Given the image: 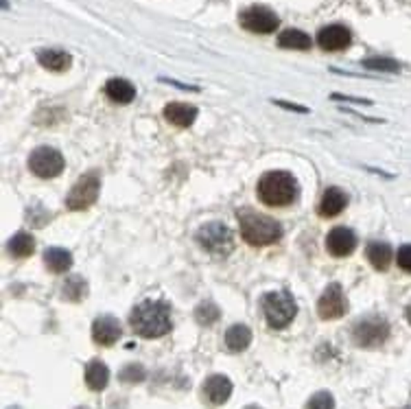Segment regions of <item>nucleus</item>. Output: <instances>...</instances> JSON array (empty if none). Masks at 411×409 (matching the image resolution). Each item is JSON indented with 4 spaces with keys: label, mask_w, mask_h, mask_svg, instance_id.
<instances>
[{
    "label": "nucleus",
    "mask_w": 411,
    "mask_h": 409,
    "mask_svg": "<svg viewBox=\"0 0 411 409\" xmlns=\"http://www.w3.org/2000/svg\"><path fill=\"white\" fill-rule=\"evenodd\" d=\"M129 324L133 333H138L145 339H155L167 335L173 329L171 309L162 300H145L136 307L129 315Z\"/></svg>",
    "instance_id": "f257e3e1"
},
{
    "label": "nucleus",
    "mask_w": 411,
    "mask_h": 409,
    "mask_svg": "<svg viewBox=\"0 0 411 409\" xmlns=\"http://www.w3.org/2000/svg\"><path fill=\"white\" fill-rule=\"evenodd\" d=\"M239 228L243 239L254 248H267V245H273L283 236V228L276 219L258 214L254 210L239 212Z\"/></svg>",
    "instance_id": "f03ea898"
},
{
    "label": "nucleus",
    "mask_w": 411,
    "mask_h": 409,
    "mask_svg": "<svg viewBox=\"0 0 411 409\" xmlns=\"http://www.w3.org/2000/svg\"><path fill=\"white\" fill-rule=\"evenodd\" d=\"M256 193L265 206H289L297 197V182L287 171H269L258 180Z\"/></svg>",
    "instance_id": "7ed1b4c3"
},
{
    "label": "nucleus",
    "mask_w": 411,
    "mask_h": 409,
    "mask_svg": "<svg viewBox=\"0 0 411 409\" xmlns=\"http://www.w3.org/2000/svg\"><path fill=\"white\" fill-rule=\"evenodd\" d=\"M263 313H265V320L271 329H285L289 326L297 313V307H295V300L289 291H271V293H265L263 300Z\"/></svg>",
    "instance_id": "20e7f679"
},
{
    "label": "nucleus",
    "mask_w": 411,
    "mask_h": 409,
    "mask_svg": "<svg viewBox=\"0 0 411 409\" xmlns=\"http://www.w3.org/2000/svg\"><path fill=\"white\" fill-rule=\"evenodd\" d=\"M195 239L212 256H228L234 250V232L221 222H210V224L202 226L197 230Z\"/></svg>",
    "instance_id": "39448f33"
},
{
    "label": "nucleus",
    "mask_w": 411,
    "mask_h": 409,
    "mask_svg": "<svg viewBox=\"0 0 411 409\" xmlns=\"http://www.w3.org/2000/svg\"><path fill=\"white\" fill-rule=\"evenodd\" d=\"M388 337H390V324H388V320H383L378 315H370V317L359 320L352 329V339L361 348L383 346L388 342Z\"/></svg>",
    "instance_id": "423d86ee"
},
{
    "label": "nucleus",
    "mask_w": 411,
    "mask_h": 409,
    "mask_svg": "<svg viewBox=\"0 0 411 409\" xmlns=\"http://www.w3.org/2000/svg\"><path fill=\"white\" fill-rule=\"evenodd\" d=\"M99 190H101V180H99L97 173L81 175L75 182V186L70 188L68 197H66V208L68 210H86V208H90L99 197Z\"/></svg>",
    "instance_id": "0eeeda50"
},
{
    "label": "nucleus",
    "mask_w": 411,
    "mask_h": 409,
    "mask_svg": "<svg viewBox=\"0 0 411 409\" xmlns=\"http://www.w3.org/2000/svg\"><path fill=\"white\" fill-rule=\"evenodd\" d=\"M29 169L42 180L57 178L64 171V156L53 147H38L29 156Z\"/></svg>",
    "instance_id": "6e6552de"
},
{
    "label": "nucleus",
    "mask_w": 411,
    "mask_h": 409,
    "mask_svg": "<svg viewBox=\"0 0 411 409\" xmlns=\"http://www.w3.org/2000/svg\"><path fill=\"white\" fill-rule=\"evenodd\" d=\"M239 22L243 29H248L252 33H273L278 29V16L273 13L269 7H261V5H254V7H248V9H243L241 16H239Z\"/></svg>",
    "instance_id": "1a4fd4ad"
},
{
    "label": "nucleus",
    "mask_w": 411,
    "mask_h": 409,
    "mask_svg": "<svg viewBox=\"0 0 411 409\" xmlns=\"http://www.w3.org/2000/svg\"><path fill=\"white\" fill-rule=\"evenodd\" d=\"M348 302H346V295L339 283L328 285L326 291L322 293L319 302H317V313L322 320H339L346 315Z\"/></svg>",
    "instance_id": "9d476101"
},
{
    "label": "nucleus",
    "mask_w": 411,
    "mask_h": 409,
    "mask_svg": "<svg viewBox=\"0 0 411 409\" xmlns=\"http://www.w3.org/2000/svg\"><path fill=\"white\" fill-rule=\"evenodd\" d=\"M357 248V234L348 228H333L326 236V250L337 258H344Z\"/></svg>",
    "instance_id": "9b49d317"
},
{
    "label": "nucleus",
    "mask_w": 411,
    "mask_h": 409,
    "mask_svg": "<svg viewBox=\"0 0 411 409\" xmlns=\"http://www.w3.org/2000/svg\"><path fill=\"white\" fill-rule=\"evenodd\" d=\"M121 322L112 315H103V317H97L94 324H92V339L94 344L99 346H112L121 339Z\"/></svg>",
    "instance_id": "f8f14e48"
},
{
    "label": "nucleus",
    "mask_w": 411,
    "mask_h": 409,
    "mask_svg": "<svg viewBox=\"0 0 411 409\" xmlns=\"http://www.w3.org/2000/svg\"><path fill=\"white\" fill-rule=\"evenodd\" d=\"M202 394L208 405H224L230 394H232V381L224 374H212L206 378V383L202 388Z\"/></svg>",
    "instance_id": "ddd939ff"
},
{
    "label": "nucleus",
    "mask_w": 411,
    "mask_h": 409,
    "mask_svg": "<svg viewBox=\"0 0 411 409\" xmlns=\"http://www.w3.org/2000/svg\"><path fill=\"white\" fill-rule=\"evenodd\" d=\"M350 42H352V36L341 24L324 26V29L317 33V44L324 50H344L350 46Z\"/></svg>",
    "instance_id": "4468645a"
},
{
    "label": "nucleus",
    "mask_w": 411,
    "mask_h": 409,
    "mask_svg": "<svg viewBox=\"0 0 411 409\" xmlns=\"http://www.w3.org/2000/svg\"><path fill=\"white\" fill-rule=\"evenodd\" d=\"M348 206V197L341 188L337 186H331L324 190V195L319 200V206H317V212L319 217H326V219H331V217H337L344 212V208Z\"/></svg>",
    "instance_id": "2eb2a0df"
},
{
    "label": "nucleus",
    "mask_w": 411,
    "mask_h": 409,
    "mask_svg": "<svg viewBox=\"0 0 411 409\" xmlns=\"http://www.w3.org/2000/svg\"><path fill=\"white\" fill-rule=\"evenodd\" d=\"M164 119L175 127H190L197 119V107L188 103H169L164 107Z\"/></svg>",
    "instance_id": "dca6fc26"
},
{
    "label": "nucleus",
    "mask_w": 411,
    "mask_h": 409,
    "mask_svg": "<svg viewBox=\"0 0 411 409\" xmlns=\"http://www.w3.org/2000/svg\"><path fill=\"white\" fill-rule=\"evenodd\" d=\"M105 94L109 101H114V103H121V105H127L133 101L136 97V88L129 84L127 79H121V77H114V79H109L107 84H105Z\"/></svg>",
    "instance_id": "f3484780"
},
{
    "label": "nucleus",
    "mask_w": 411,
    "mask_h": 409,
    "mask_svg": "<svg viewBox=\"0 0 411 409\" xmlns=\"http://www.w3.org/2000/svg\"><path fill=\"white\" fill-rule=\"evenodd\" d=\"M38 62L50 70V72H64L70 68V55L66 50H60V48H46V50H40L38 53Z\"/></svg>",
    "instance_id": "a211bd4d"
},
{
    "label": "nucleus",
    "mask_w": 411,
    "mask_h": 409,
    "mask_svg": "<svg viewBox=\"0 0 411 409\" xmlns=\"http://www.w3.org/2000/svg\"><path fill=\"white\" fill-rule=\"evenodd\" d=\"M44 265L53 271V274H66L72 267V254L64 248H48L44 252Z\"/></svg>",
    "instance_id": "6ab92c4d"
},
{
    "label": "nucleus",
    "mask_w": 411,
    "mask_h": 409,
    "mask_svg": "<svg viewBox=\"0 0 411 409\" xmlns=\"http://www.w3.org/2000/svg\"><path fill=\"white\" fill-rule=\"evenodd\" d=\"M366 256L372 263V267L378 271H385L392 265V248L383 241H372L366 250Z\"/></svg>",
    "instance_id": "aec40b11"
},
{
    "label": "nucleus",
    "mask_w": 411,
    "mask_h": 409,
    "mask_svg": "<svg viewBox=\"0 0 411 409\" xmlns=\"http://www.w3.org/2000/svg\"><path fill=\"white\" fill-rule=\"evenodd\" d=\"M86 383L92 392H101L107 388L109 383V370L103 361L99 359H92L88 366H86Z\"/></svg>",
    "instance_id": "412c9836"
},
{
    "label": "nucleus",
    "mask_w": 411,
    "mask_h": 409,
    "mask_svg": "<svg viewBox=\"0 0 411 409\" xmlns=\"http://www.w3.org/2000/svg\"><path fill=\"white\" fill-rule=\"evenodd\" d=\"M252 344V331L245 324H234L226 333V348L230 352H243Z\"/></svg>",
    "instance_id": "4be33fe9"
},
{
    "label": "nucleus",
    "mask_w": 411,
    "mask_h": 409,
    "mask_svg": "<svg viewBox=\"0 0 411 409\" xmlns=\"http://www.w3.org/2000/svg\"><path fill=\"white\" fill-rule=\"evenodd\" d=\"M7 250L11 256L16 258H26V256H31L33 250H35V241L29 232H18L9 239L7 243Z\"/></svg>",
    "instance_id": "5701e85b"
},
{
    "label": "nucleus",
    "mask_w": 411,
    "mask_h": 409,
    "mask_svg": "<svg viewBox=\"0 0 411 409\" xmlns=\"http://www.w3.org/2000/svg\"><path fill=\"white\" fill-rule=\"evenodd\" d=\"M278 46L289 48V50H309L311 48V38L305 31L287 29L278 36Z\"/></svg>",
    "instance_id": "b1692460"
},
{
    "label": "nucleus",
    "mask_w": 411,
    "mask_h": 409,
    "mask_svg": "<svg viewBox=\"0 0 411 409\" xmlns=\"http://www.w3.org/2000/svg\"><path fill=\"white\" fill-rule=\"evenodd\" d=\"M86 293H88V285L79 274L68 276V280L62 285V298L68 300V302H79Z\"/></svg>",
    "instance_id": "393cba45"
},
{
    "label": "nucleus",
    "mask_w": 411,
    "mask_h": 409,
    "mask_svg": "<svg viewBox=\"0 0 411 409\" xmlns=\"http://www.w3.org/2000/svg\"><path fill=\"white\" fill-rule=\"evenodd\" d=\"M219 317H221V311H219L214 302H199L195 309V320L202 326H212Z\"/></svg>",
    "instance_id": "a878e982"
},
{
    "label": "nucleus",
    "mask_w": 411,
    "mask_h": 409,
    "mask_svg": "<svg viewBox=\"0 0 411 409\" xmlns=\"http://www.w3.org/2000/svg\"><path fill=\"white\" fill-rule=\"evenodd\" d=\"M119 378L123 381V383H143V381L147 378V370L138 364H129L121 370Z\"/></svg>",
    "instance_id": "bb28decb"
},
{
    "label": "nucleus",
    "mask_w": 411,
    "mask_h": 409,
    "mask_svg": "<svg viewBox=\"0 0 411 409\" xmlns=\"http://www.w3.org/2000/svg\"><path fill=\"white\" fill-rule=\"evenodd\" d=\"M363 66L370 70H383V72H398L400 70V64L396 60H388V58H370L363 62Z\"/></svg>",
    "instance_id": "cd10ccee"
},
{
    "label": "nucleus",
    "mask_w": 411,
    "mask_h": 409,
    "mask_svg": "<svg viewBox=\"0 0 411 409\" xmlns=\"http://www.w3.org/2000/svg\"><path fill=\"white\" fill-rule=\"evenodd\" d=\"M307 409H335V398L328 392H317L307 403Z\"/></svg>",
    "instance_id": "c85d7f7f"
},
{
    "label": "nucleus",
    "mask_w": 411,
    "mask_h": 409,
    "mask_svg": "<svg viewBox=\"0 0 411 409\" xmlns=\"http://www.w3.org/2000/svg\"><path fill=\"white\" fill-rule=\"evenodd\" d=\"M396 261H398L400 269H405V271H409V274H411V245H402V248L398 250Z\"/></svg>",
    "instance_id": "c756f323"
},
{
    "label": "nucleus",
    "mask_w": 411,
    "mask_h": 409,
    "mask_svg": "<svg viewBox=\"0 0 411 409\" xmlns=\"http://www.w3.org/2000/svg\"><path fill=\"white\" fill-rule=\"evenodd\" d=\"M276 105L285 107V110H291V112H300V114L309 112V107H305V105H293V103H285V101H276Z\"/></svg>",
    "instance_id": "7c9ffc66"
},
{
    "label": "nucleus",
    "mask_w": 411,
    "mask_h": 409,
    "mask_svg": "<svg viewBox=\"0 0 411 409\" xmlns=\"http://www.w3.org/2000/svg\"><path fill=\"white\" fill-rule=\"evenodd\" d=\"M331 99L335 101H348V103H361V105H372L370 99H357V97H344V94H333Z\"/></svg>",
    "instance_id": "2f4dec72"
},
{
    "label": "nucleus",
    "mask_w": 411,
    "mask_h": 409,
    "mask_svg": "<svg viewBox=\"0 0 411 409\" xmlns=\"http://www.w3.org/2000/svg\"><path fill=\"white\" fill-rule=\"evenodd\" d=\"M407 320H409V324H411V305L407 307Z\"/></svg>",
    "instance_id": "473e14b6"
},
{
    "label": "nucleus",
    "mask_w": 411,
    "mask_h": 409,
    "mask_svg": "<svg viewBox=\"0 0 411 409\" xmlns=\"http://www.w3.org/2000/svg\"><path fill=\"white\" fill-rule=\"evenodd\" d=\"M245 409H261V407H245Z\"/></svg>",
    "instance_id": "72a5a7b5"
},
{
    "label": "nucleus",
    "mask_w": 411,
    "mask_h": 409,
    "mask_svg": "<svg viewBox=\"0 0 411 409\" xmlns=\"http://www.w3.org/2000/svg\"><path fill=\"white\" fill-rule=\"evenodd\" d=\"M77 409H88V407H77Z\"/></svg>",
    "instance_id": "f704fd0d"
},
{
    "label": "nucleus",
    "mask_w": 411,
    "mask_h": 409,
    "mask_svg": "<svg viewBox=\"0 0 411 409\" xmlns=\"http://www.w3.org/2000/svg\"><path fill=\"white\" fill-rule=\"evenodd\" d=\"M11 409H20V407H11Z\"/></svg>",
    "instance_id": "c9c22d12"
}]
</instances>
